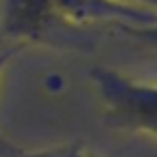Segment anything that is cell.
I'll use <instances>...</instances> for the list:
<instances>
[{
    "label": "cell",
    "instance_id": "1",
    "mask_svg": "<svg viewBox=\"0 0 157 157\" xmlns=\"http://www.w3.org/2000/svg\"><path fill=\"white\" fill-rule=\"evenodd\" d=\"M88 78L97 88L110 125L155 138L157 86L153 82L133 80L105 65H93Z\"/></svg>",
    "mask_w": 157,
    "mask_h": 157
},
{
    "label": "cell",
    "instance_id": "5",
    "mask_svg": "<svg viewBox=\"0 0 157 157\" xmlns=\"http://www.w3.org/2000/svg\"><path fill=\"white\" fill-rule=\"evenodd\" d=\"M20 50V45H13V48H9V50H0V78H2V73H5V69H7V65L11 63V58L15 56V52Z\"/></svg>",
    "mask_w": 157,
    "mask_h": 157
},
{
    "label": "cell",
    "instance_id": "2",
    "mask_svg": "<svg viewBox=\"0 0 157 157\" xmlns=\"http://www.w3.org/2000/svg\"><path fill=\"white\" fill-rule=\"evenodd\" d=\"M63 24L114 26L155 39V9L133 7L118 0H54Z\"/></svg>",
    "mask_w": 157,
    "mask_h": 157
},
{
    "label": "cell",
    "instance_id": "4",
    "mask_svg": "<svg viewBox=\"0 0 157 157\" xmlns=\"http://www.w3.org/2000/svg\"><path fill=\"white\" fill-rule=\"evenodd\" d=\"M37 157H97L93 153H84L80 148H67V151H56V153H41Z\"/></svg>",
    "mask_w": 157,
    "mask_h": 157
},
{
    "label": "cell",
    "instance_id": "6",
    "mask_svg": "<svg viewBox=\"0 0 157 157\" xmlns=\"http://www.w3.org/2000/svg\"><path fill=\"white\" fill-rule=\"evenodd\" d=\"M118 2L133 5V7H146V9H153L155 7V0H118Z\"/></svg>",
    "mask_w": 157,
    "mask_h": 157
},
{
    "label": "cell",
    "instance_id": "3",
    "mask_svg": "<svg viewBox=\"0 0 157 157\" xmlns=\"http://www.w3.org/2000/svg\"><path fill=\"white\" fill-rule=\"evenodd\" d=\"M58 24L54 0H0V33L15 45L43 39Z\"/></svg>",
    "mask_w": 157,
    "mask_h": 157
},
{
    "label": "cell",
    "instance_id": "7",
    "mask_svg": "<svg viewBox=\"0 0 157 157\" xmlns=\"http://www.w3.org/2000/svg\"><path fill=\"white\" fill-rule=\"evenodd\" d=\"M0 146H2V148H7V151H17V148H15V146H13L9 140H5L2 136H0Z\"/></svg>",
    "mask_w": 157,
    "mask_h": 157
}]
</instances>
